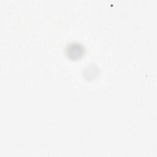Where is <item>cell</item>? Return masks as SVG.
I'll return each instance as SVG.
<instances>
[{
  "label": "cell",
  "instance_id": "1",
  "mask_svg": "<svg viewBox=\"0 0 157 157\" xmlns=\"http://www.w3.org/2000/svg\"><path fill=\"white\" fill-rule=\"evenodd\" d=\"M86 50L83 45L80 42H72L67 45L65 48V53L67 57L71 60H77L82 58Z\"/></svg>",
  "mask_w": 157,
  "mask_h": 157
}]
</instances>
